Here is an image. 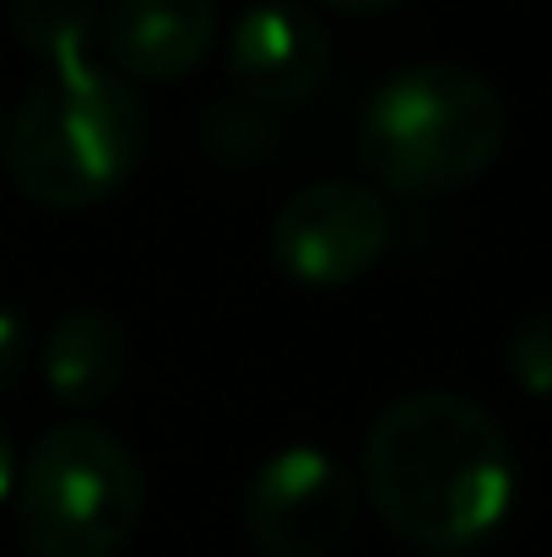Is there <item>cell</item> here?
<instances>
[{"label": "cell", "instance_id": "30bf717a", "mask_svg": "<svg viewBox=\"0 0 552 557\" xmlns=\"http://www.w3.org/2000/svg\"><path fill=\"white\" fill-rule=\"evenodd\" d=\"M11 33L49 71L76 65L98 38V0H11Z\"/></svg>", "mask_w": 552, "mask_h": 557}, {"label": "cell", "instance_id": "5b68a950", "mask_svg": "<svg viewBox=\"0 0 552 557\" xmlns=\"http://www.w3.org/2000/svg\"><path fill=\"white\" fill-rule=\"evenodd\" d=\"M358 525L347 466L315 444H287L260 460L244 493V531L266 557H336Z\"/></svg>", "mask_w": 552, "mask_h": 557}, {"label": "cell", "instance_id": "7a4b0ae2", "mask_svg": "<svg viewBox=\"0 0 552 557\" xmlns=\"http://www.w3.org/2000/svg\"><path fill=\"white\" fill-rule=\"evenodd\" d=\"M147 103L142 92L93 60L60 65L27 87L16 103L0 163L11 185L49 211H82L109 200L147 158Z\"/></svg>", "mask_w": 552, "mask_h": 557}, {"label": "cell", "instance_id": "4fadbf2b", "mask_svg": "<svg viewBox=\"0 0 552 557\" xmlns=\"http://www.w3.org/2000/svg\"><path fill=\"white\" fill-rule=\"evenodd\" d=\"M320 5H331V11H342V16H379V11H395V5H406V0H320Z\"/></svg>", "mask_w": 552, "mask_h": 557}, {"label": "cell", "instance_id": "7c38bea8", "mask_svg": "<svg viewBox=\"0 0 552 557\" xmlns=\"http://www.w3.org/2000/svg\"><path fill=\"white\" fill-rule=\"evenodd\" d=\"M27 358H33V336H27V320H22L16 309H5V304H0V389H11V384L22 379Z\"/></svg>", "mask_w": 552, "mask_h": 557}, {"label": "cell", "instance_id": "9c48e42d", "mask_svg": "<svg viewBox=\"0 0 552 557\" xmlns=\"http://www.w3.org/2000/svg\"><path fill=\"white\" fill-rule=\"evenodd\" d=\"M38 369H44V384L60 406H71V411L103 406L125 384V369H131L125 325L103 309H71L49 325Z\"/></svg>", "mask_w": 552, "mask_h": 557}, {"label": "cell", "instance_id": "5bb4252c", "mask_svg": "<svg viewBox=\"0 0 552 557\" xmlns=\"http://www.w3.org/2000/svg\"><path fill=\"white\" fill-rule=\"evenodd\" d=\"M16 487V455H11V438H5V422H0V504L11 498Z\"/></svg>", "mask_w": 552, "mask_h": 557}, {"label": "cell", "instance_id": "8992f818", "mask_svg": "<svg viewBox=\"0 0 552 557\" xmlns=\"http://www.w3.org/2000/svg\"><path fill=\"white\" fill-rule=\"evenodd\" d=\"M390 249V206L368 185L320 180L271 216V265L304 287H347Z\"/></svg>", "mask_w": 552, "mask_h": 557}, {"label": "cell", "instance_id": "9a60e30c", "mask_svg": "<svg viewBox=\"0 0 552 557\" xmlns=\"http://www.w3.org/2000/svg\"><path fill=\"white\" fill-rule=\"evenodd\" d=\"M0 141H5V125H0Z\"/></svg>", "mask_w": 552, "mask_h": 557}, {"label": "cell", "instance_id": "52a82bcc", "mask_svg": "<svg viewBox=\"0 0 552 557\" xmlns=\"http://www.w3.org/2000/svg\"><path fill=\"white\" fill-rule=\"evenodd\" d=\"M331 65V33L293 0H260L233 22L228 76L249 103H298Z\"/></svg>", "mask_w": 552, "mask_h": 557}, {"label": "cell", "instance_id": "ba28073f", "mask_svg": "<svg viewBox=\"0 0 552 557\" xmlns=\"http://www.w3.org/2000/svg\"><path fill=\"white\" fill-rule=\"evenodd\" d=\"M109 71L125 82H180L189 76L217 38L211 0H114L98 22Z\"/></svg>", "mask_w": 552, "mask_h": 557}, {"label": "cell", "instance_id": "8fae6325", "mask_svg": "<svg viewBox=\"0 0 552 557\" xmlns=\"http://www.w3.org/2000/svg\"><path fill=\"white\" fill-rule=\"evenodd\" d=\"M504 363H510V379H515L531 400H548L552 406V309L526 314V320L510 331Z\"/></svg>", "mask_w": 552, "mask_h": 557}, {"label": "cell", "instance_id": "3957f363", "mask_svg": "<svg viewBox=\"0 0 552 557\" xmlns=\"http://www.w3.org/2000/svg\"><path fill=\"white\" fill-rule=\"evenodd\" d=\"M510 109L466 65H406L384 76L358 120V163L395 195H450L504 152Z\"/></svg>", "mask_w": 552, "mask_h": 557}, {"label": "cell", "instance_id": "6da1fadb", "mask_svg": "<svg viewBox=\"0 0 552 557\" xmlns=\"http://www.w3.org/2000/svg\"><path fill=\"white\" fill-rule=\"evenodd\" d=\"M515 449L493 411L450 389L390 400L364 438V487L379 520L428 553L488 542L515 504Z\"/></svg>", "mask_w": 552, "mask_h": 557}, {"label": "cell", "instance_id": "277c9868", "mask_svg": "<svg viewBox=\"0 0 552 557\" xmlns=\"http://www.w3.org/2000/svg\"><path fill=\"white\" fill-rule=\"evenodd\" d=\"M16 536L33 557H114L142 520L136 455L93 422L49 428L16 476Z\"/></svg>", "mask_w": 552, "mask_h": 557}]
</instances>
